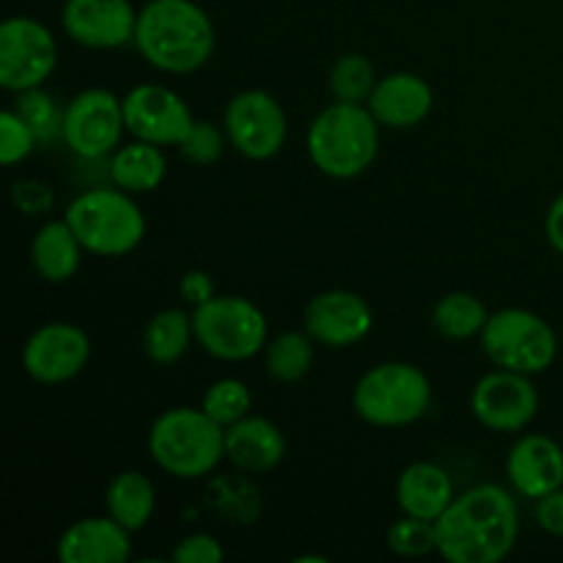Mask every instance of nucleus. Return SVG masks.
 Returning <instances> with one entry per match:
<instances>
[{
	"mask_svg": "<svg viewBox=\"0 0 563 563\" xmlns=\"http://www.w3.org/2000/svg\"><path fill=\"white\" fill-rule=\"evenodd\" d=\"M196 341L218 361H251L267 344V317L247 297L214 295L192 311Z\"/></svg>",
	"mask_w": 563,
	"mask_h": 563,
	"instance_id": "8",
	"label": "nucleus"
},
{
	"mask_svg": "<svg viewBox=\"0 0 563 563\" xmlns=\"http://www.w3.org/2000/svg\"><path fill=\"white\" fill-rule=\"evenodd\" d=\"M471 410L482 427L515 434L531 427L539 412V390L528 374L495 368L484 374L471 394Z\"/></svg>",
	"mask_w": 563,
	"mask_h": 563,
	"instance_id": "12",
	"label": "nucleus"
},
{
	"mask_svg": "<svg viewBox=\"0 0 563 563\" xmlns=\"http://www.w3.org/2000/svg\"><path fill=\"white\" fill-rule=\"evenodd\" d=\"M434 91L423 77L412 71H394L379 77L368 97L366 108L372 110L379 126L388 130H412L432 113Z\"/></svg>",
	"mask_w": 563,
	"mask_h": 563,
	"instance_id": "18",
	"label": "nucleus"
},
{
	"mask_svg": "<svg viewBox=\"0 0 563 563\" xmlns=\"http://www.w3.org/2000/svg\"><path fill=\"white\" fill-rule=\"evenodd\" d=\"M135 47L165 75L198 71L214 53V25L192 0H148L137 11Z\"/></svg>",
	"mask_w": 563,
	"mask_h": 563,
	"instance_id": "2",
	"label": "nucleus"
},
{
	"mask_svg": "<svg viewBox=\"0 0 563 563\" xmlns=\"http://www.w3.org/2000/svg\"><path fill=\"white\" fill-rule=\"evenodd\" d=\"M306 333L330 350L355 346L372 333L374 311L361 295L346 289L319 291L302 313Z\"/></svg>",
	"mask_w": 563,
	"mask_h": 563,
	"instance_id": "15",
	"label": "nucleus"
},
{
	"mask_svg": "<svg viewBox=\"0 0 563 563\" xmlns=\"http://www.w3.org/2000/svg\"><path fill=\"white\" fill-rule=\"evenodd\" d=\"M506 478L522 498L539 500L563 487V449L548 434H522L506 454Z\"/></svg>",
	"mask_w": 563,
	"mask_h": 563,
	"instance_id": "17",
	"label": "nucleus"
},
{
	"mask_svg": "<svg viewBox=\"0 0 563 563\" xmlns=\"http://www.w3.org/2000/svg\"><path fill=\"white\" fill-rule=\"evenodd\" d=\"M66 223L88 253L119 258L135 251L146 236V218L121 187H88L66 209Z\"/></svg>",
	"mask_w": 563,
	"mask_h": 563,
	"instance_id": "5",
	"label": "nucleus"
},
{
	"mask_svg": "<svg viewBox=\"0 0 563 563\" xmlns=\"http://www.w3.org/2000/svg\"><path fill=\"white\" fill-rule=\"evenodd\" d=\"M82 242L71 231V225L64 220H49L42 229L33 234L31 242V262L38 278L47 284H66L75 278L80 269L82 258Z\"/></svg>",
	"mask_w": 563,
	"mask_h": 563,
	"instance_id": "22",
	"label": "nucleus"
},
{
	"mask_svg": "<svg viewBox=\"0 0 563 563\" xmlns=\"http://www.w3.org/2000/svg\"><path fill=\"white\" fill-rule=\"evenodd\" d=\"M124 124L126 132L137 141L157 143V146H179L190 126L196 124L190 104L170 88L157 82H143L126 91Z\"/></svg>",
	"mask_w": 563,
	"mask_h": 563,
	"instance_id": "13",
	"label": "nucleus"
},
{
	"mask_svg": "<svg viewBox=\"0 0 563 563\" xmlns=\"http://www.w3.org/2000/svg\"><path fill=\"white\" fill-rule=\"evenodd\" d=\"M91 357V339L71 322H49L33 330L22 346V368L42 385L75 379Z\"/></svg>",
	"mask_w": 563,
	"mask_h": 563,
	"instance_id": "14",
	"label": "nucleus"
},
{
	"mask_svg": "<svg viewBox=\"0 0 563 563\" xmlns=\"http://www.w3.org/2000/svg\"><path fill=\"white\" fill-rule=\"evenodd\" d=\"M487 319V306L476 295H471V291H451V295L440 297L432 311L434 330L451 341H465L473 339V335H482Z\"/></svg>",
	"mask_w": 563,
	"mask_h": 563,
	"instance_id": "26",
	"label": "nucleus"
},
{
	"mask_svg": "<svg viewBox=\"0 0 563 563\" xmlns=\"http://www.w3.org/2000/svg\"><path fill=\"white\" fill-rule=\"evenodd\" d=\"M130 533L113 517H86L66 528L55 544L60 563H124L132 555Z\"/></svg>",
	"mask_w": 563,
	"mask_h": 563,
	"instance_id": "19",
	"label": "nucleus"
},
{
	"mask_svg": "<svg viewBox=\"0 0 563 563\" xmlns=\"http://www.w3.org/2000/svg\"><path fill=\"white\" fill-rule=\"evenodd\" d=\"M456 498L449 471L434 462H412L396 482V504L401 515L434 522Z\"/></svg>",
	"mask_w": 563,
	"mask_h": 563,
	"instance_id": "21",
	"label": "nucleus"
},
{
	"mask_svg": "<svg viewBox=\"0 0 563 563\" xmlns=\"http://www.w3.org/2000/svg\"><path fill=\"white\" fill-rule=\"evenodd\" d=\"M14 110L27 121L38 146H53L55 141H64V110L55 104V99L47 91H42V88L22 91Z\"/></svg>",
	"mask_w": 563,
	"mask_h": 563,
	"instance_id": "29",
	"label": "nucleus"
},
{
	"mask_svg": "<svg viewBox=\"0 0 563 563\" xmlns=\"http://www.w3.org/2000/svg\"><path fill=\"white\" fill-rule=\"evenodd\" d=\"M146 445L159 471L196 482L225 460V429L198 407H170L154 418Z\"/></svg>",
	"mask_w": 563,
	"mask_h": 563,
	"instance_id": "3",
	"label": "nucleus"
},
{
	"mask_svg": "<svg viewBox=\"0 0 563 563\" xmlns=\"http://www.w3.org/2000/svg\"><path fill=\"white\" fill-rule=\"evenodd\" d=\"M60 22L71 42L88 49H115L135 42L137 11L130 0H66Z\"/></svg>",
	"mask_w": 563,
	"mask_h": 563,
	"instance_id": "16",
	"label": "nucleus"
},
{
	"mask_svg": "<svg viewBox=\"0 0 563 563\" xmlns=\"http://www.w3.org/2000/svg\"><path fill=\"white\" fill-rule=\"evenodd\" d=\"M124 132V102L108 88H86L66 104L64 143L80 159H108Z\"/></svg>",
	"mask_w": 563,
	"mask_h": 563,
	"instance_id": "10",
	"label": "nucleus"
},
{
	"mask_svg": "<svg viewBox=\"0 0 563 563\" xmlns=\"http://www.w3.org/2000/svg\"><path fill=\"white\" fill-rule=\"evenodd\" d=\"M179 295L187 306L198 308V306H203V302L212 300L218 291H214V280L207 269H190V273L181 275Z\"/></svg>",
	"mask_w": 563,
	"mask_h": 563,
	"instance_id": "35",
	"label": "nucleus"
},
{
	"mask_svg": "<svg viewBox=\"0 0 563 563\" xmlns=\"http://www.w3.org/2000/svg\"><path fill=\"white\" fill-rule=\"evenodd\" d=\"M377 69H374L372 60L363 53H346L341 58H335V64L330 66L328 75V88L335 97V102H350V104H363L372 97L374 86H377Z\"/></svg>",
	"mask_w": 563,
	"mask_h": 563,
	"instance_id": "28",
	"label": "nucleus"
},
{
	"mask_svg": "<svg viewBox=\"0 0 563 563\" xmlns=\"http://www.w3.org/2000/svg\"><path fill=\"white\" fill-rule=\"evenodd\" d=\"M379 152V121L366 104L333 102L308 126V157L330 179H355Z\"/></svg>",
	"mask_w": 563,
	"mask_h": 563,
	"instance_id": "4",
	"label": "nucleus"
},
{
	"mask_svg": "<svg viewBox=\"0 0 563 563\" xmlns=\"http://www.w3.org/2000/svg\"><path fill=\"white\" fill-rule=\"evenodd\" d=\"M165 163L163 146L148 141H132L126 146H119L108 157V179L110 185L121 187V190L132 192V196H143L163 185Z\"/></svg>",
	"mask_w": 563,
	"mask_h": 563,
	"instance_id": "23",
	"label": "nucleus"
},
{
	"mask_svg": "<svg viewBox=\"0 0 563 563\" xmlns=\"http://www.w3.org/2000/svg\"><path fill=\"white\" fill-rule=\"evenodd\" d=\"M225 141H229V135L214 121L196 119V124L190 126V132L179 143V148L185 154V159H190L192 165H214L223 157Z\"/></svg>",
	"mask_w": 563,
	"mask_h": 563,
	"instance_id": "32",
	"label": "nucleus"
},
{
	"mask_svg": "<svg viewBox=\"0 0 563 563\" xmlns=\"http://www.w3.org/2000/svg\"><path fill=\"white\" fill-rule=\"evenodd\" d=\"M225 559V550L212 533H190V537L179 539L174 550H170V561L174 563H218Z\"/></svg>",
	"mask_w": 563,
	"mask_h": 563,
	"instance_id": "34",
	"label": "nucleus"
},
{
	"mask_svg": "<svg viewBox=\"0 0 563 563\" xmlns=\"http://www.w3.org/2000/svg\"><path fill=\"white\" fill-rule=\"evenodd\" d=\"M482 350L498 368L533 377L555 363L559 335L548 319L528 308H500L484 324Z\"/></svg>",
	"mask_w": 563,
	"mask_h": 563,
	"instance_id": "7",
	"label": "nucleus"
},
{
	"mask_svg": "<svg viewBox=\"0 0 563 563\" xmlns=\"http://www.w3.org/2000/svg\"><path fill=\"white\" fill-rule=\"evenodd\" d=\"M544 234H548V242L553 245V251L563 256V192L550 203L548 218H544Z\"/></svg>",
	"mask_w": 563,
	"mask_h": 563,
	"instance_id": "38",
	"label": "nucleus"
},
{
	"mask_svg": "<svg viewBox=\"0 0 563 563\" xmlns=\"http://www.w3.org/2000/svg\"><path fill=\"white\" fill-rule=\"evenodd\" d=\"M14 201L22 212L36 214L49 209V203H53V190H49L47 185H42V181H16Z\"/></svg>",
	"mask_w": 563,
	"mask_h": 563,
	"instance_id": "37",
	"label": "nucleus"
},
{
	"mask_svg": "<svg viewBox=\"0 0 563 563\" xmlns=\"http://www.w3.org/2000/svg\"><path fill=\"white\" fill-rule=\"evenodd\" d=\"M286 456V438L273 421L245 416L225 427V460L245 473H269Z\"/></svg>",
	"mask_w": 563,
	"mask_h": 563,
	"instance_id": "20",
	"label": "nucleus"
},
{
	"mask_svg": "<svg viewBox=\"0 0 563 563\" xmlns=\"http://www.w3.org/2000/svg\"><path fill=\"white\" fill-rule=\"evenodd\" d=\"M352 405L357 416L372 427H410L427 416L432 405V383L412 363L385 361L357 379Z\"/></svg>",
	"mask_w": 563,
	"mask_h": 563,
	"instance_id": "6",
	"label": "nucleus"
},
{
	"mask_svg": "<svg viewBox=\"0 0 563 563\" xmlns=\"http://www.w3.org/2000/svg\"><path fill=\"white\" fill-rule=\"evenodd\" d=\"M192 339H196L192 313H185L181 308H165L154 313L143 328V352L157 366H174L190 350Z\"/></svg>",
	"mask_w": 563,
	"mask_h": 563,
	"instance_id": "25",
	"label": "nucleus"
},
{
	"mask_svg": "<svg viewBox=\"0 0 563 563\" xmlns=\"http://www.w3.org/2000/svg\"><path fill=\"white\" fill-rule=\"evenodd\" d=\"M58 64L53 31L33 16H9L0 25V86L11 93L42 88Z\"/></svg>",
	"mask_w": 563,
	"mask_h": 563,
	"instance_id": "9",
	"label": "nucleus"
},
{
	"mask_svg": "<svg viewBox=\"0 0 563 563\" xmlns=\"http://www.w3.org/2000/svg\"><path fill=\"white\" fill-rule=\"evenodd\" d=\"M251 407H253L251 388L236 377L214 379L201 399V410L207 412L212 421H218L223 429L231 427V423L242 421L245 416H251Z\"/></svg>",
	"mask_w": 563,
	"mask_h": 563,
	"instance_id": "30",
	"label": "nucleus"
},
{
	"mask_svg": "<svg viewBox=\"0 0 563 563\" xmlns=\"http://www.w3.org/2000/svg\"><path fill=\"white\" fill-rule=\"evenodd\" d=\"M313 344L317 341L306 330H286V333L267 341L264 366H267L269 377L278 379V383H297V379L306 377L313 363Z\"/></svg>",
	"mask_w": 563,
	"mask_h": 563,
	"instance_id": "27",
	"label": "nucleus"
},
{
	"mask_svg": "<svg viewBox=\"0 0 563 563\" xmlns=\"http://www.w3.org/2000/svg\"><path fill=\"white\" fill-rule=\"evenodd\" d=\"M438 553L449 563H498L515 550L520 509L500 484H478L434 520Z\"/></svg>",
	"mask_w": 563,
	"mask_h": 563,
	"instance_id": "1",
	"label": "nucleus"
},
{
	"mask_svg": "<svg viewBox=\"0 0 563 563\" xmlns=\"http://www.w3.org/2000/svg\"><path fill=\"white\" fill-rule=\"evenodd\" d=\"M104 506L108 515L126 531H141L148 526L157 509V489L154 482L141 471H121L104 489Z\"/></svg>",
	"mask_w": 563,
	"mask_h": 563,
	"instance_id": "24",
	"label": "nucleus"
},
{
	"mask_svg": "<svg viewBox=\"0 0 563 563\" xmlns=\"http://www.w3.org/2000/svg\"><path fill=\"white\" fill-rule=\"evenodd\" d=\"M385 542H388L390 553L401 555V559H423L438 550V531H434V522L405 515L388 528Z\"/></svg>",
	"mask_w": 563,
	"mask_h": 563,
	"instance_id": "31",
	"label": "nucleus"
},
{
	"mask_svg": "<svg viewBox=\"0 0 563 563\" xmlns=\"http://www.w3.org/2000/svg\"><path fill=\"white\" fill-rule=\"evenodd\" d=\"M36 146L38 141L31 126H27V121L16 110H3L0 113V163L11 168V165L31 157Z\"/></svg>",
	"mask_w": 563,
	"mask_h": 563,
	"instance_id": "33",
	"label": "nucleus"
},
{
	"mask_svg": "<svg viewBox=\"0 0 563 563\" xmlns=\"http://www.w3.org/2000/svg\"><path fill=\"white\" fill-rule=\"evenodd\" d=\"M537 526L550 537H563V487L537 500Z\"/></svg>",
	"mask_w": 563,
	"mask_h": 563,
	"instance_id": "36",
	"label": "nucleus"
},
{
	"mask_svg": "<svg viewBox=\"0 0 563 563\" xmlns=\"http://www.w3.org/2000/svg\"><path fill=\"white\" fill-rule=\"evenodd\" d=\"M223 130L229 143L247 159H269L284 148L286 132V110L278 99L267 91H240L225 104Z\"/></svg>",
	"mask_w": 563,
	"mask_h": 563,
	"instance_id": "11",
	"label": "nucleus"
}]
</instances>
